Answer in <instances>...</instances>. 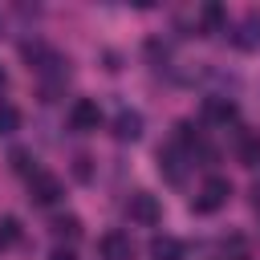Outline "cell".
<instances>
[{"label": "cell", "instance_id": "cell-20", "mask_svg": "<svg viewBox=\"0 0 260 260\" xmlns=\"http://www.w3.org/2000/svg\"><path fill=\"white\" fill-rule=\"evenodd\" d=\"M252 195H256V199H252V203H256V211H260V187H256V191H252Z\"/></svg>", "mask_w": 260, "mask_h": 260}, {"label": "cell", "instance_id": "cell-12", "mask_svg": "<svg viewBox=\"0 0 260 260\" xmlns=\"http://www.w3.org/2000/svg\"><path fill=\"white\" fill-rule=\"evenodd\" d=\"M53 236H57V240H77V236H81V219H77V215L53 219Z\"/></svg>", "mask_w": 260, "mask_h": 260}, {"label": "cell", "instance_id": "cell-11", "mask_svg": "<svg viewBox=\"0 0 260 260\" xmlns=\"http://www.w3.org/2000/svg\"><path fill=\"white\" fill-rule=\"evenodd\" d=\"M150 260H183V244L175 236H154L150 240Z\"/></svg>", "mask_w": 260, "mask_h": 260}, {"label": "cell", "instance_id": "cell-14", "mask_svg": "<svg viewBox=\"0 0 260 260\" xmlns=\"http://www.w3.org/2000/svg\"><path fill=\"white\" fill-rule=\"evenodd\" d=\"M199 20H203V32H215V28L223 24V8H219V4H207V8L199 12Z\"/></svg>", "mask_w": 260, "mask_h": 260}, {"label": "cell", "instance_id": "cell-10", "mask_svg": "<svg viewBox=\"0 0 260 260\" xmlns=\"http://www.w3.org/2000/svg\"><path fill=\"white\" fill-rule=\"evenodd\" d=\"M236 158H240L244 167H260V134H256V130H240Z\"/></svg>", "mask_w": 260, "mask_h": 260}, {"label": "cell", "instance_id": "cell-5", "mask_svg": "<svg viewBox=\"0 0 260 260\" xmlns=\"http://www.w3.org/2000/svg\"><path fill=\"white\" fill-rule=\"evenodd\" d=\"M232 41H236L240 49H248V53H256V49H260V8L244 12V20H240V28L232 32Z\"/></svg>", "mask_w": 260, "mask_h": 260}, {"label": "cell", "instance_id": "cell-19", "mask_svg": "<svg viewBox=\"0 0 260 260\" xmlns=\"http://www.w3.org/2000/svg\"><path fill=\"white\" fill-rule=\"evenodd\" d=\"M4 85H8V73H4V65H0V89H4Z\"/></svg>", "mask_w": 260, "mask_h": 260}, {"label": "cell", "instance_id": "cell-18", "mask_svg": "<svg viewBox=\"0 0 260 260\" xmlns=\"http://www.w3.org/2000/svg\"><path fill=\"white\" fill-rule=\"evenodd\" d=\"M49 260H77V256H73V248H53Z\"/></svg>", "mask_w": 260, "mask_h": 260}, {"label": "cell", "instance_id": "cell-6", "mask_svg": "<svg viewBox=\"0 0 260 260\" xmlns=\"http://www.w3.org/2000/svg\"><path fill=\"white\" fill-rule=\"evenodd\" d=\"M114 138H118V142H138V138H142V114H138V110H118V118H114Z\"/></svg>", "mask_w": 260, "mask_h": 260}, {"label": "cell", "instance_id": "cell-4", "mask_svg": "<svg viewBox=\"0 0 260 260\" xmlns=\"http://www.w3.org/2000/svg\"><path fill=\"white\" fill-rule=\"evenodd\" d=\"M69 126H73L77 134H93V130L102 126V110H98V102H93V98H77V102L69 106Z\"/></svg>", "mask_w": 260, "mask_h": 260}, {"label": "cell", "instance_id": "cell-9", "mask_svg": "<svg viewBox=\"0 0 260 260\" xmlns=\"http://www.w3.org/2000/svg\"><path fill=\"white\" fill-rule=\"evenodd\" d=\"M203 118L215 122V126H228L236 118V102H228V98H203Z\"/></svg>", "mask_w": 260, "mask_h": 260}, {"label": "cell", "instance_id": "cell-16", "mask_svg": "<svg viewBox=\"0 0 260 260\" xmlns=\"http://www.w3.org/2000/svg\"><path fill=\"white\" fill-rule=\"evenodd\" d=\"M28 158H32L28 150H12V154H8V162H12V171H28Z\"/></svg>", "mask_w": 260, "mask_h": 260}, {"label": "cell", "instance_id": "cell-2", "mask_svg": "<svg viewBox=\"0 0 260 260\" xmlns=\"http://www.w3.org/2000/svg\"><path fill=\"white\" fill-rule=\"evenodd\" d=\"M126 215H130V223H138V228H154V223L162 219V203H158L150 191H134V195L126 199Z\"/></svg>", "mask_w": 260, "mask_h": 260}, {"label": "cell", "instance_id": "cell-1", "mask_svg": "<svg viewBox=\"0 0 260 260\" xmlns=\"http://www.w3.org/2000/svg\"><path fill=\"white\" fill-rule=\"evenodd\" d=\"M228 195H232V183H228L223 175H207L203 187H199V195L191 199V211H195V215H211V211H219V207L228 203Z\"/></svg>", "mask_w": 260, "mask_h": 260}, {"label": "cell", "instance_id": "cell-15", "mask_svg": "<svg viewBox=\"0 0 260 260\" xmlns=\"http://www.w3.org/2000/svg\"><path fill=\"white\" fill-rule=\"evenodd\" d=\"M20 240V219L16 215H4L0 219V244H16Z\"/></svg>", "mask_w": 260, "mask_h": 260}, {"label": "cell", "instance_id": "cell-8", "mask_svg": "<svg viewBox=\"0 0 260 260\" xmlns=\"http://www.w3.org/2000/svg\"><path fill=\"white\" fill-rule=\"evenodd\" d=\"M102 256H106V260H130V256H134L130 236H126V232H106V236H102Z\"/></svg>", "mask_w": 260, "mask_h": 260}, {"label": "cell", "instance_id": "cell-3", "mask_svg": "<svg viewBox=\"0 0 260 260\" xmlns=\"http://www.w3.org/2000/svg\"><path fill=\"white\" fill-rule=\"evenodd\" d=\"M61 195H65V187H61L57 175H49V171H32V175H28V199H32L37 207H53Z\"/></svg>", "mask_w": 260, "mask_h": 260}, {"label": "cell", "instance_id": "cell-7", "mask_svg": "<svg viewBox=\"0 0 260 260\" xmlns=\"http://www.w3.org/2000/svg\"><path fill=\"white\" fill-rule=\"evenodd\" d=\"M183 162H191V158H187V154H183V150H179L175 142L158 150V171H162V175H167L171 183H183Z\"/></svg>", "mask_w": 260, "mask_h": 260}, {"label": "cell", "instance_id": "cell-13", "mask_svg": "<svg viewBox=\"0 0 260 260\" xmlns=\"http://www.w3.org/2000/svg\"><path fill=\"white\" fill-rule=\"evenodd\" d=\"M16 130H20V110L8 106V102H0V138H8Z\"/></svg>", "mask_w": 260, "mask_h": 260}, {"label": "cell", "instance_id": "cell-17", "mask_svg": "<svg viewBox=\"0 0 260 260\" xmlns=\"http://www.w3.org/2000/svg\"><path fill=\"white\" fill-rule=\"evenodd\" d=\"M73 175H77V179L85 183V179L93 175V167H89V158H77V167H73Z\"/></svg>", "mask_w": 260, "mask_h": 260}]
</instances>
